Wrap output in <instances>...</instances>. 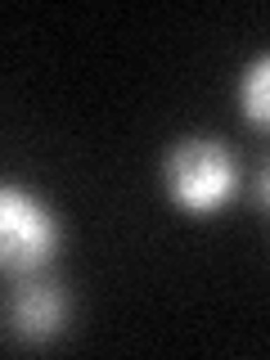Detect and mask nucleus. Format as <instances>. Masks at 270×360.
Here are the masks:
<instances>
[{"label":"nucleus","instance_id":"f257e3e1","mask_svg":"<svg viewBox=\"0 0 270 360\" xmlns=\"http://www.w3.org/2000/svg\"><path fill=\"white\" fill-rule=\"evenodd\" d=\"M162 180L176 207L207 217V212L225 207L230 194L239 189V167H234V158L221 140H180L167 153Z\"/></svg>","mask_w":270,"mask_h":360},{"label":"nucleus","instance_id":"f03ea898","mask_svg":"<svg viewBox=\"0 0 270 360\" xmlns=\"http://www.w3.org/2000/svg\"><path fill=\"white\" fill-rule=\"evenodd\" d=\"M59 248V221L41 198L18 185H0V270H37Z\"/></svg>","mask_w":270,"mask_h":360},{"label":"nucleus","instance_id":"7ed1b4c3","mask_svg":"<svg viewBox=\"0 0 270 360\" xmlns=\"http://www.w3.org/2000/svg\"><path fill=\"white\" fill-rule=\"evenodd\" d=\"M9 329L27 342H45L63 329V297L50 284H22L9 297Z\"/></svg>","mask_w":270,"mask_h":360},{"label":"nucleus","instance_id":"20e7f679","mask_svg":"<svg viewBox=\"0 0 270 360\" xmlns=\"http://www.w3.org/2000/svg\"><path fill=\"white\" fill-rule=\"evenodd\" d=\"M239 104H243L248 122H266V108H270V63H266V54L257 63H248V72L239 82Z\"/></svg>","mask_w":270,"mask_h":360}]
</instances>
